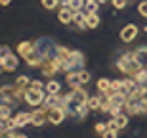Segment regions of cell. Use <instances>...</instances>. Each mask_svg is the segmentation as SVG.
<instances>
[{"instance_id":"1","label":"cell","mask_w":147,"mask_h":138,"mask_svg":"<svg viewBox=\"0 0 147 138\" xmlns=\"http://www.w3.org/2000/svg\"><path fill=\"white\" fill-rule=\"evenodd\" d=\"M25 96V86L10 84V86H0V105H13Z\"/></svg>"},{"instance_id":"2","label":"cell","mask_w":147,"mask_h":138,"mask_svg":"<svg viewBox=\"0 0 147 138\" xmlns=\"http://www.w3.org/2000/svg\"><path fill=\"white\" fill-rule=\"evenodd\" d=\"M117 67H119L122 73H126L128 77H134L142 67L138 65V61H136V58H134V52H128V54H122L119 58V61H117Z\"/></svg>"},{"instance_id":"3","label":"cell","mask_w":147,"mask_h":138,"mask_svg":"<svg viewBox=\"0 0 147 138\" xmlns=\"http://www.w3.org/2000/svg\"><path fill=\"white\" fill-rule=\"evenodd\" d=\"M23 100H25V104L33 105V107H40V105L44 104L46 96H44L42 88H25V96H23Z\"/></svg>"},{"instance_id":"4","label":"cell","mask_w":147,"mask_h":138,"mask_svg":"<svg viewBox=\"0 0 147 138\" xmlns=\"http://www.w3.org/2000/svg\"><path fill=\"white\" fill-rule=\"evenodd\" d=\"M65 117H67V109L63 105L48 107V123H52V125H61Z\"/></svg>"},{"instance_id":"5","label":"cell","mask_w":147,"mask_h":138,"mask_svg":"<svg viewBox=\"0 0 147 138\" xmlns=\"http://www.w3.org/2000/svg\"><path fill=\"white\" fill-rule=\"evenodd\" d=\"M138 37V27L134 23H128L126 27L120 29V40L122 42H132V40H136Z\"/></svg>"},{"instance_id":"6","label":"cell","mask_w":147,"mask_h":138,"mask_svg":"<svg viewBox=\"0 0 147 138\" xmlns=\"http://www.w3.org/2000/svg\"><path fill=\"white\" fill-rule=\"evenodd\" d=\"M0 61H2V67H4V71H6V73L16 71L17 65H19V60H17V56H13L11 52H10L8 56H4V58H2Z\"/></svg>"},{"instance_id":"7","label":"cell","mask_w":147,"mask_h":138,"mask_svg":"<svg viewBox=\"0 0 147 138\" xmlns=\"http://www.w3.org/2000/svg\"><path fill=\"white\" fill-rule=\"evenodd\" d=\"M128 117H130L128 113H126V115H124V113H119L117 117H113V119H111V121L107 123V127H109V128H117V131H120V128H124L126 125H128Z\"/></svg>"},{"instance_id":"8","label":"cell","mask_w":147,"mask_h":138,"mask_svg":"<svg viewBox=\"0 0 147 138\" xmlns=\"http://www.w3.org/2000/svg\"><path fill=\"white\" fill-rule=\"evenodd\" d=\"M73 17H75V12H73L69 6H63L59 10V14H57V19H59V23H63V25L73 23Z\"/></svg>"},{"instance_id":"9","label":"cell","mask_w":147,"mask_h":138,"mask_svg":"<svg viewBox=\"0 0 147 138\" xmlns=\"http://www.w3.org/2000/svg\"><path fill=\"white\" fill-rule=\"evenodd\" d=\"M33 50H34V40H23V42L17 44V54L21 58H27Z\"/></svg>"},{"instance_id":"10","label":"cell","mask_w":147,"mask_h":138,"mask_svg":"<svg viewBox=\"0 0 147 138\" xmlns=\"http://www.w3.org/2000/svg\"><path fill=\"white\" fill-rule=\"evenodd\" d=\"M134 58H136L138 65L142 67V69H147V46L138 48L136 52H134Z\"/></svg>"},{"instance_id":"11","label":"cell","mask_w":147,"mask_h":138,"mask_svg":"<svg viewBox=\"0 0 147 138\" xmlns=\"http://www.w3.org/2000/svg\"><path fill=\"white\" fill-rule=\"evenodd\" d=\"M65 81L69 86H82V79H80V71H69L65 75Z\"/></svg>"},{"instance_id":"12","label":"cell","mask_w":147,"mask_h":138,"mask_svg":"<svg viewBox=\"0 0 147 138\" xmlns=\"http://www.w3.org/2000/svg\"><path fill=\"white\" fill-rule=\"evenodd\" d=\"M16 123H17V127H25V125H29V123L33 121V113H27V111H19L16 117Z\"/></svg>"},{"instance_id":"13","label":"cell","mask_w":147,"mask_h":138,"mask_svg":"<svg viewBox=\"0 0 147 138\" xmlns=\"http://www.w3.org/2000/svg\"><path fill=\"white\" fill-rule=\"evenodd\" d=\"M86 25H88V29H96L99 25L98 12H86Z\"/></svg>"},{"instance_id":"14","label":"cell","mask_w":147,"mask_h":138,"mask_svg":"<svg viewBox=\"0 0 147 138\" xmlns=\"http://www.w3.org/2000/svg\"><path fill=\"white\" fill-rule=\"evenodd\" d=\"M88 107L90 111H98L101 109V104H103V96H92V98H88Z\"/></svg>"},{"instance_id":"15","label":"cell","mask_w":147,"mask_h":138,"mask_svg":"<svg viewBox=\"0 0 147 138\" xmlns=\"http://www.w3.org/2000/svg\"><path fill=\"white\" fill-rule=\"evenodd\" d=\"M96 86H98V90H99L101 94H107V92H111V81H109V79H105V77H103V79H99Z\"/></svg>"},{"instance_id":"16","label":"cell","mask_w":147,"mask_h":138,"mask_svg":"<svg viewBox=\"0 0 147 138\" xmlns=\"http://www.w3.org/2000/svg\"><path fill=\"white\" fill-rule=\"evenodd\" d=\"M73 23H76V25H78V27H82V29H86L88 27V25H86V14H82V10L80 12H75Z\"/></svg>"},{"instance_id":"17","label":"cell","mask_w":147,"mask_h":138,"mask_svg":"<svg viewBox=\"0 0 147 138\" xmlns=\"http://www.w3.org/2000/svg\"><path fill=\"white\" fill-rule=\"evenodd\" d=\"M67 6H69L73 12H80L82 8L86 6V0H67Z\"/></svg>"},{"instance_id":"18","label":"cell","mask_w":147,"mask_h":138,"mask_svg":"<svg viewBox=\"0 0 147 138\" xmlns=\"http://www.w3.org/2000/svg\"><path fill=\"white\" fill-rule=\"evenodd\" d=\"M59 83H57V81H52V79H50L48 81V84H46V90H48V94H59Z\"/></svg>"},{"instance_id":"19","label":"cell","mask_w":147,"mask_h":138,"mask_svg":"<svg viewBox=\"0 0 147 138\" xmlns=\"http://www.w3.org/2000/svg\"><path fill=\"white\" fill-rule=\"evenodd\" d=\"M11 117V107L10 105H0V119H10Z\"/></svg>"},{"instance_id":"20","label":"cell","mask_w":147,"mask_h":138,"mask_svg":"<svg viewBox=\"0 0 147 138\" xmlns=\"http://www.w3.org/2000/svg\"><path fill=\"white\" fill-rule=\"evenodd\" d=\"M98 6H99L98 0H86V6H84V10H86V12H98Z\"/></svg>"},{"instance_id":"21","label":"cell","mask_w":147,"mask_h":138,"mask_svg":"<svg viewBox=\"0 0 147 138\" xmlns=\"http://www.w3.org/2000/svg\"><path fill=\"white\" fill-rule=\"evenodd\" d=\"M124 90V81H111V92Z\"/></svg>"},{"instance_id":"22","label":"cell","mask_w":147,"mask_h":138,"mask_svg":"<svg viewBox=\"0 0 147 138\" xmlns=\"http://www.w3.org/2000/svg\"><path fill=\"white\" fill-rule=\"evenodd\" d=\"M57 4H59V0H42V6L46 10H54L57 8Z\"/></svg>"},{"instance_id":"23","label":"cell","mask_w":147,"mask_h":138,"mask_svg":"<svg viewBox=\"0 0 147 138\" xmlns=\"http://www.w3.org/2000/svg\"><path fill=\"white\" fill-rule=\"evenodd\" d=\"M138 12H140L142 17H147V0H143V2L138 4Z\"/></svg>"},{"instance_id":"24","label":"cell","mask_w":147,"mask_h":138,"mask_svg":"<svg viewBox=\"0 0 147 138\" xmlns=\"http://www.w3.org/2000/svg\"><path fill=\"white\" fill-rule=\"evenodd\" d=\"M117 134H119V133H117V128H109V127H107V131H105L101 136H103V138H117Z\"/></svg>"},{"instance_id":"25","label":"cell","mask_w":147,"mask_h":138,"mask_svg":"<svg viewBox=\"0 0 147 138\" xmlns=\"http://www.w3.org/2000/svg\"><path fill=\"white\" fill-rule=\"evenodd\" d=\"M29 83H31V81H29V77H25V75H21V77L16 79V84H19V86H27Z\"/></svg>"},{"instance_id":"26","label":"cell","mask_w":147,"mask_h":138,"mask_svg":"<svg viewBox=\"0 0 147 138\" xmlns=\"http://www.w3.org/2000/svg\"><path fill=\"white\" fill-rule=\"evenodd\" d=\"M111 2H113V6L117 8V10H122V8L128 4V0H111Z\"/></svg>"},{"instance_id":"27","label":"cell","mask_w":147,"mask_h":138,"mask_svg":"<svg viewBox=\"0 0 147 138\" xmlns=\"http://www.w3.org/2000/svg\"><path fill=\"white\" fill-rule=\"evenodd\" d=\"M105 131H107V123H96V133L103 134Z\"/></svg>"},{"instance_id":"28","label":"cell","mask_w":147,"mask_h":138,"mask_svg":"<svg viewBox=\"0 0 147 138\" xmlns=\"http://www.w3.org/2000/svg\"><path fill=\"white\" fill-rule=\"evenodd\" d=\"M80 79H82V84H86L88 81H90V71H84V69H80Z\"/></svg>"},{"instance_id":"29","label":"cell","mask_w":147,"mask_h":138,"mask_svg":"<svg viewBox=\"0 0 147 138\" xmlns=\"http://www.w3.org/2000/svg\"><path fill=\"white\" fill-rule=\"evenodd\" d=\"M42 86H46V84H42L40 81H31L29 83V88H42Z\"/></svg>"},{"instance_id":"30","label":"cell","mask_w":147,"mask_h":138,"mask_svg":"<svg viewBox=\"0 0 147 138\" xmlns=\"http://www.w3.org/2000/svg\"><path fill=\"white\" fill-rule=\"evenodd\" d=\"M10 2H11V0H0V6H8Z\"/></svg>"},{"instance_id":"31","label":"cell","mask_w":147,"mask_h":138,"mask_svg":"<svg viewBox=\"0 0 147 138\" xmlns=\"http://www.w3.org/2000/svg\"><path fill=\"white\" fill-rule=\"evenodd\" d=\"M0 73H4V67H2V61H0Z\"/></svg>"},{"instance_id":"32","label":"cell","mask_w":147,"mask_h":138,"mask_svg":"<svg viewBox=\"0 0 147 138\" xmlns=\"http://www.w3.org/2000/svg\"><path fill=\"white\" fill-rule=\"evenodd\" d=\"M63 6H67V0H63Z\"/></svg>"}]
</instances>
